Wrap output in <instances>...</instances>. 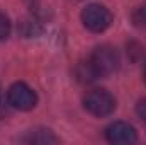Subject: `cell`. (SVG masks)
I'll use <instances>...</instances> for the list:
<instances>
[{"instance_id": "52a82bcc", "label": "cell", "mask_w": 146, "mask_h": 145, "mask_svg": "<svg viewBox=\"0 0 146 145\" xmlns=\"http://www.w3.org/2000/svg\"><path fill=\"white\" fill-rule=\"evenodd\" d=\"M10 31H12V24H10L9 17L0 12V41H3L10 36Z\"/></svg>"}, {"instance_id": "5b68a950", "label": "cell", "mask_w": 146, "mask_h": 145, "mask_svg": "<svg viewBox=\"0 0 146 145\" xmlns=\"http://www.w3.org/2000/svg\"><path fill=\"white\" fill-rule=\"evenodd\" d=\"M106 138L114 145H131L136 142L138 135L133 125L126 121H114L106 128Z\"/></svg>"}, {"instance_id": "7a4b0ae2", "label": "cell", "mask_w": 146, "mask_h": 145, "mask_svg": "<svg viewBox=\"0 0 146 145\" xmlns=\"http://www.w3.org/2000/svg\"><path fill=\"white\" fill-rule=\"evenodd\" d=\"M83 108L87 109L92 116L106 118L110 116L115 109V99L106 89H94L90 91L83 99Z\"/></svg>"}, {"instance_id": "277c9868", "label": "cell", "mask_w": 146, "mask_h": 145, "mask_svg": "<svg viewBox=\"0 0 146 145\" xmlns=\"http://www.w3.org/2000/svg\"><path fill=\"white\" fill-rule=\"evenodd\" d=\"M7 101L14 109L19 111H31L37 104V96L33 87L24 82H15L7 91Z\"/></svg>"}, {"instance_id": "9c48e42d", "label": "cell", "mask_w": 146, "mask_h": 145, "mask_svg": "<svg viewBox=\"0 0 146 145\" xmlns=\"http://www.w3.org/2000/svg\"><path fill=\"white\" fill-rule=\"evenodd\" d=\"M143 77H145V82H146V65H145V72H143Z\"/></svg>"}, {"instance_id": "ba28073f", "label": "cell", "mask_w": 146, "mask_h": 145, "mask_svg": "<svg viewBox=\"0 0 146 145\" xmlns=\"http://www.w3.org/2000/svg\"><path fill=\"white\" fill-rule=\"evenodd\" d=\"M136 111H138V114H139L143 119H146V99H143V101H139V103H138Z\"/></svg>"}, {"instance_id": "3957f363", "label": "cell", "mask_w": 146, "mask_h": 145, "mask_svg": "<svg viewBox=\"0 0 146 145\" xmlns=\"http://www.w3.org/2000/svg\"><path fill=\"white\" fill-rule=\"evenodd\" d=\"M82 22L90 33H104L112 24V14L106 5L90 3L82 10Z\"/></svg>"}, {"instance_id": "8992f818", "label": "cell", "mask_w": 146, "mask_h": 145, "mask_svg": "<svg viewBox=\"0 0 146 145\" xmlns=\"http://www.w3.org/2000/svg\"><path fill=\"white\" fill-rule=\"evenodd\" d=\"M26 142H33V144H56L58 138L49 130H34L26 138Z\"/></svg>"}, {"instance_id": "6da1fadb", "label": "cell", "mask_w": 146, "mask_h": 145, "mask_svg": "<svg viewBox=\"0 0 146 145\" xmlns=\"http://www.w3.org/2000/svg\"><path fill=\"white\" fill-rule=\"evenodd\" d=\"M119 63H121V58L117 50L109 44H102L92 51L88 62L83 65V70H85L83 75H87L88 80L109 77L114 72H117Z\"/></svg>"}]
</instances>
